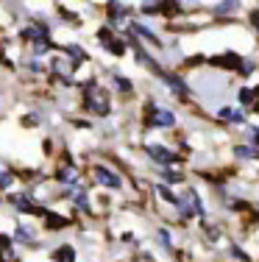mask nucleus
Here are the masks:
<instances>
[{
    "label": "nucleus",
    "instance_id": "obj_10",
    "mask_svg": "<svg viewBox=\"0 0 259 262\" xmlns=\"http://www.w3.org/2000/svg\"><path fill=\"white\" fill-rule=\"evenodd\" d=\"M59 179H61L64 184H76V182H78L76 167H70V165H67V167H61V170H59Z\"/></svg>",
    "mask_w": 259,
    "mask_h": 262
},
{
    "label": "nucleus",
    "instance_id": "obj_8",
    "mask_svg": "<svg viewBox=\"0 0 259 262\" xmlns=\"http://www.w3.org/2000/svg\"><path fill=\"white\" fill-rule=\"evenodd\" d=\"M53 259L56 262H76V251H73V246H59Z\"/></svg>",
    "mask_w": 259,
    "mask_h": 262
},
{
    "label": "nucleus",
    "instance_id": "obj_1",
    "mask_svg": "<svg viewBox=\"0 0 259 262\" xmlns=\"http://www.w3.org/2000/svg\"><path fill=\"white\" fill-rule=\"evenodd\" d=\"M86 109L92 112V115H109V92L101 90V86L89 84L86 86Z\"/></svg>",
    "mask_w": 259,
    "mask_h": 262
},
{
    "label": "nucleus",
    "instance_id": "obj_18",
    "mask_svg": "<svg viewBox=\"0 0 259 262\" xmlns=\"http://www.w3.org/2000/svg\"><path fill=\"white\" fill-rule=\"evenodd\" d=\"M251 23H256V28H259V11H251Z\"/></svg>",
    "mask_w": 259,
    "mask_h": 262
},
{
    "label": "nucleus",
    "instance_id": "obj_4",
    "mask_svg": "<svg viewBox=\"0 0 259 262\" xmlns=\"http://www.w3.org/2000/svg\"><path fill=\"white\" fill-rule=\"evenodd\" d=\"M98 39H101L103 45H106V51H109V53H117V56L123 53V42H120V39H114L109 28H101V31H98Z\"/></svg>",
    "mask_w": 259,
    "mask_h": 262
},
{
    "label": "nucleus",
    "instance_id": "obj_12",
    "mask_svg": "<svg viewBox=\"0 0 259 262\" xmlns=\"http://www.w3.org/2000/svg\"><path fill=\"white\" fill-rule=\"evenodd\" d=\"M220 117L223 120H231V123H243V115L237 109H220Z\"/></svg>",
    "mask_w": 259,
    "mask_h": 262
},
{
    "label": "nucleus",
    "instance_id": "obj_15",
    "mask_svg": "<svg viewBox=\"0 0 259 262\" xmlns=\"http://www.w3.org/2000/svg\"><path fill=\"white\" fill-rule=\"evenodd\" d=\"M11 182H14V176H11L9 170H0V190H9Z\"/></svg>",
    "mask_w": 259,
    "mask_h": 262
},
{
    "label": "nucleus",
    "instance_id": "obj_11",
    "mask_svg": "<svg viewBox=\"0 0 259 262\" xmlns=\"http://www.w3.org/2000/svg\"><path fill=\"white\" fill-rule=\"evenodd\" d=\"M0 257H3L6 262L11 259V240L6 234H0Z\"/></svg>",
    "mask_w": 259,
    "mask_h": 262
},
{
    "label": "nucleus",
    "instance_id": "obj_6",
    "mask_svg": "<svg viewBox=\"0 0 259 262\" xmlns=\"http://www.w3.org/2000/svg\"><path fill=\"white\" fill-rule=\"evenodd\" d=\"M148 154H151L153 159L159 162V165H173V162H178L168 148H159V145H148Z\"/></svg>",
    "mask_w": 259,
    "mask_h": 262
},
{
    "label": "nucleus",
    "instance_id": "obj_3",
    "mask_svg": "<svg viewBox=\"0 0 259 262\" xmlns=\"http://www.w3.org/2000/svg\"><path fill=\"white\" fill-rule=\"evenodd\" d=\"M11 207L20 209V212H31V215H45V212H48L42 207H34V201H31L28 195H14V198H11Z\"/></svg>",
    "mask_w": 259,
    "mask_h": 262
},
{
    "label": "nucleus",
    "instance_id": "obj_17",
    "mask_svg": "<svg viewBox=\"0 0 259 262\" xmlns=\"http://www.w3.org/2000/svg\"><path fill=\"white\" fill-rule=\"evenodd\" d=\"M251 140H254L256 145H259V128H251Z\"/></svg>",
    "mask_w": 259,
    "mask_h": 262
},
{
    "label": "nucleus",
    "instance_id": "obj_16",
    "mask_svg": "<svg viewBox=\"0 0 259 262\" xmlns=\"http://www.w3.org/2000/svg\"><path fill=\"white\" fill-rule=\"evenodd\" d=\"M114 84H117V86H120V90H123V92H131V84H128V81H126V78H114Z\"/></svg>",
    "mask_w": 259,
    "mask_h": 262
},
{
    "label": "nucleus",
    "instance_id": "obj_5",
    "mask_svg": "<svg viewBox=\"0 0 259 262\" xmlns=\"http://www.w3.org/2000/svg\"><path fill=\"white\" fill-rule=\"evenodd\" d=\"M151 123L153 126H173V123H176V117H173V112H168V109H156V106H151Z\"/></svg>",
    "mask_w": 259,
    "mask_h": 262
},
{
    "label": "nucleus",
    "instance_id": "obj_14",
    "mask_svg": "<svg viewBox=\"0 0 259 262\" xmlns=\"http://www.w3.org/2000/svg\"><path fill=\"white\" fill-rule=\"evenodd\" d=\"M234 154H237V157H243V159H256L259 157L254 148H234Z\"/></svg>",
    "mask_w": 259,
    "mask_h": 262
},
{
    "label": "nucleus",
    "instance_id": "obj_2",
    "mask_svg": "<svg viewBox=\"0 0 259 262\" xmlns=\"http://www.w3.org/2000/svg\"><path fill=\"white\" fill-rule=\"evenodd\" d=\"M92 176H95V182L103 184V187H120V184H123L120 176H117V173H112V170H106L103 165H98L95 170H92Z\"/></svg>",
    "mask_w": 259,
    "mask_h": 262
},
{
    "label": "nucleus",
    "instance_id": "obj_7",
    "mask_svg": "<svg viewBox=\"0 0 259 262\" xmlns=\"http://www.w3.org/2000/svg\"><path fill=\"white\" fill-rule=\"evenodd\" d=\"M45 226L48 229H64L67 226V217H61V215H56V212H45Z\"/></svg>",
    "mask_w": 259,
    "mask_h": 262
},
{
    "label": "nucleus",
    "instance_id": "obj_19",
    "mask_svg": "<svg viewBox=\"0 0 259 262\" xmlns=\"http://www.w3.org/2000/svg\"><path fill=\"white\" fill-rule=\"evenodd\" d=\"M137 262H153V259L148 257V254H139V257H137Z\"/></svg>",
    "mask_w": 259,
    "mask_h": 262
},
{
    "label": "nucleus",
    "instance_id": "obj_9",
    "mask_svg": "<svg viewBox=\"0 0 259 262\" xmlns=\"http://www.w3.org/2000/svg\"><path fill=\"white\" fill-rule=\"evenodd\" d=\"M240 101H243L245 106H254V109H256V106H259V90H256V86H254V90H243V92H240Z\"/></svg>",
    "mask_w": 259,
    "mask_h": 262
},
{
    "label": "nucleus",
    "instance_id": "obj_13",
    "mask_svg": "<svg viewBox=\"0 0 259 262\" xmlns=\"http://www.w3.org/2000/svg\"><path fill=\"white\" fill-rule=\"evenodd\" d=\"M17 240H22V243H31V240H34V232H31L28 226H17Z\"/></svg>",
    "mask_w": 259,
    "mask_h": 262
}]
</instances>
